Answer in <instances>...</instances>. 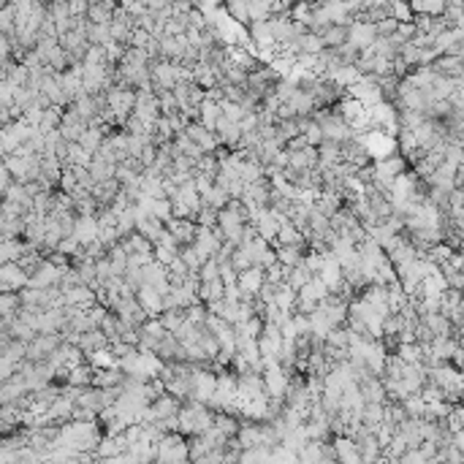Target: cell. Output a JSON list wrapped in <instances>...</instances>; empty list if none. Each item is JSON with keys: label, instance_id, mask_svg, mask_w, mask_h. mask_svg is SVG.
Instances as JSON below:
<instances>
[{"label": "cell", "instance_id": "obj_10", "mask_svg": "<svg viewBox=\"0 0 464 464\" xmlns=\"http://www.w3.org/2000/svg\"><path fill=\"white\" fill-rule=\"evenodd\" d=\"M198 252L204 255V258H215L220 248H223V239L215 234V228H209V225H198V234H196V242H193Z\"/></svg>", "mask_w": 464, "mask_h": 464}, {"label": "cell", "instance_id": "obj_32", "mask_svg": "<svg viewBox=\"0 0 464 464\" xmlns=\"http://www.w3.org/2000/svg\"><path fill=\"white\" fill-rule=\"evenodd\" d=\"M180 258L185 261L190 272H198V269L204 266V261H207V258L198 252V248H196V245H180Z\"/></svg>", "mask_w": 464, "mask_h": 464}, {"label": "cell", "instance_id": "obj_12", "mask_svg": "<svg viewBox=\"0 0 464 464\" xmlns=\"http://www.w3.org/2000/svg\"><path fill=\"white\" fill-rule=\"evenodd\" d=\"M182 404H185L182 397H174L171 391H166L163 397H157V399L150 404V410H153L155 421H160V418H171V415H177Z\"/></svg>", "mask_w": 464, "mask_h": 464}, {"label": "cell", "instance_id": "obj_43", "mask_svg": "<svg viewBox=\"0 0 464 464\" xmlns=\"http://www.w3.org/2000/svg\"><path fill=\"white\" fill-rule=\"evenodd\" d=\"M231 264H234L239 272H245V269H250V266H255V258H252L250 248H237L234 250V255H231Z\"/></svg>", "mask_w": 464, "mask_h": 464}, {"label": "cell", "instance_id": "obj_16", "mask_svg": "<svg viewBox=\"0 0 464 464\" xmlns=\"http://www.w3.org/2000/svg\"><path fill=\"white\" fill-rule=\"evenodd\" d=\"M120 190H123V182H120L117 177H112V180H103V182H95L93 196L98 198L101 207H112V201L117 198Z\"/></svg>", "mask_w": 464, "mask_h": 464}, {"label": "cell", "instance_id": "obj_33", "mask_svg": "<svg viewBox=\"0 0 464 464\" xmlns=\"http://www.w3.org/2000/svg\"><path fill=\"white\" fill-rule=\"evenodd\" d=\"M288 17H291L293 22H304L309 28V19H312V0H296V3H291Z\"/></svg>", "mask_w": 464, "mask_h": 464}, {"label": "cell", "instance_id": "obj_46", "mask_svg": "<svg viewBox=\"0 0 464 464\" xmlns=\"http://www.w3.org/2000/svg\"><path fill=\"white\" fill-rule=\"evenodd\" d=\"M150 38H153V33L144 31V28H136L133 35H130V46H141V49H144V46L150 44Z\"/></svg>", "mask_w": 464, "mask_h": 464}, {"label": "cell", "instance_id": "obj_4", "mask_svg": "<svg viewBox=\"0 0 464 464\" xmlns=\"http://www.w3.org/2000/svg\"><path fill=\"white\" fill-rule=\"evenodd\" d=\"M377 38H380V35H377V25H372V22L356 19V22L347 25V41L356 44L359 49H370V46H375Z\"/></svg>", "mask_w": 464, "mask_h": 464}, {"label": "cell", "instance_id": "obj_15", "mask_svg": "<svg viewBox=\"0 0 464 464\" xmlns=\"http://www.w3.org/2000/svg\"><path fill=\"white\" fill-rule=\"evenodd\" d=\"M76 345H79L85 353H93V350H101V347H109V345H112V340L106 337V332H103L101 326H95V329H90V332L79 334Z\"/></svg>", "mask_w": 464, "mask_h": 464}, {"label": "cell", "instance_id": "obj_22", "mask_svg": "<svg viewBox=\"0 0 464 464\" xmlns=\"http://www.w3.org/2000/svg\"><path fill=\"white\" fill-rule=\"evenodd\" d=\"M106 139H109V136L103 133V128H101V125H90V128H87V130L82 133L79 144H82V147H85L87 153H93V155H95V153H98V150H101V144H103Z\"/></svg>", "mask_w": 464, "mask_h": 464}, {"label": "cell", "instance_id": "obj_23", "mask_svg": "<svg viewBox=\"0 0 464 464\" xmlns=\"http://www.w3.org/2000/svg\"><path fill=\"white\" fill-rule=\"evenodd\" d=\"M87 361L93 364L95 370H109V367H117V364H120V359L114 356L112 345H109V347H101V350H93V353H87Z\"/></svg>", "mask_w": 464, "mask_h": 464}, {"label": "cell", "instance_id": "obj_29", "mask_svg": "<svg viewBox=\"0 0 464 464\" xmlns=\"http://www.w3.org/2000/svg\"><path fill=\"white\" fill-rule=\"evenodd\" d=\"M87 17H90V22H98V25H112V19H114V8L109 6V3H90V11H87Z\"/></svg>", "mask_w": 464, "mask_h": 464}, {"label": "cell", "instance_id": "obj_37", "mask_svg": "<svg viewBox=\"0 0 464 464\" xmlns=\"http://www.w3.org/2000/svg\"><path fill=\"white\" fill-rule=\"evenodd\" d=\"M231 60L239 62L242 68H248V71H252V68H258L261 65V60L252 55V52H248L245 46H231Z\"/></svg>", "mask_w": 464, "mask_h": 464}, {"label": "cell", "instance_id": "obj_3", "mask_svg": "<svg viewBox=\"0 0 464 464\" xmlns=\"http://www.w3.org/2000/svg\"><path fill=\"white\" fill-rule=\"evenodd\" d=\"M31 282V275L19 266V261H6L0 266V293L3 291H22Z\"/></svg>", "mask_w": 464, "mask_h": 464}, {"label": "cell", "instance_id": "obj_20", "mask_svg": "<svg viewBox=\"0 0 464 464\" xmlns=\"http://www.w3.org/2000/svg\"><path fill=\"white\" fill-rule=\"evenodd\" d=\"M361 421L370 427L372 432L380 429V424L386 421V402H367L361 410Z\"/></svg>", "mask_w": 464, "mask_h": 464}, {"label": "cell", "instance_id": "obj_17", "mask_svg": "<svg viewBox=\"0 0 464 464\" xmlns=\"http://www.w3.org/2000/svg\"><path fill=\"white\" fill-rule=\"evenodd\" d=\"M74 237H76L82 245H90L93 239H98V217L95 215H79L76 217Z\"/></svg>", "mask_w": 464, "mask_h": 464}, {"label": "cell", "instance_id": "obj_36", "mask_svg": "<svg viewBox=\"0 0 464 464\" xmlns=\"http://www.w3.org/2000/svg\"><path fill=\"white\" fill-rule=\"evenodd\" d=\"M228 201H231V193L225 190V187H220L215 182V187L204 196V204H209V207H215V209H223V207H228Z\"/></svg>", "mask_w": 464, "mask_h": 464}, {"label": "cell", "instance_id": "obj_30", "mask_svg": "<svg viewBox=\"0 0 464 464\" xmlns=\"http://www.w3.org/2000/svg\"><path fill=\"white\" fill-rule=\"evenodd\" d=\"M62 106H49L46 112H44V117H41V125H38V130L41 133H49V130H58L62 125Z\"/></svg>", "mask_w": 464, "mask_h": 464}, {"label": "cell", "instance_id": "obj_21", "mask_svg": "<svg viewBox=\"0 0 464 464\" xmlns=\"http://www.w3.org/2000/svg\"><path fill=\"white\" fill-rule=\"evenodd\" d=\"M198 120L207 125L209 130H217V123L223 120L220 101H215V98H204V103H201V117H198Z\"/></svg>", "mask_w": 464, "mask_h": 464}, {"label": "cell", "instance_id": "obj_2", "mask_svg": "<svg viewBox=\"0 0 464 464\" xmlns=\"http://www.w3.org/2000/svg\"><path fill=\"white\" fill-rule=\"evenodd\" d=\"M106 98H109V109L117 114V120H120V128L125 125V120L133 114V109H136V98L139 93L136 90H130V87H120V85H114V87H109L106 90Z\"/></svg>", "mask_w": 464, "mask_h": 464}, {"label": "cell", "instance_id": "obj_13", "mask_svg": "<svg viewBox=\"0 0 464 464\" xmlns=\"http://www.w3.org/2000/svg\"><path fill=\"white\" fill-rule=\"evenodd\" d=\"M288 155H291V163H288V166H293V169H299V171L315 169L318 160H320V153H318L315 144H307L304 150H293V153H288Z\"/></svg>", "mask_w": 464, "mask_h": 464}, {"label": "cell", "instance_id": "obj_14", "mask_svg": "<svg viewBox=\"0 0 464 464\" xmlns=\"http://www.w3.org/2000/svg\"><path fill=\"white\" fill-rule=\"evenodd\" d=\"M136 231L139 234H144L150 242H157L160 239V234L166 231V220H160L157 215H144V217H136Z\"/></svg>", "mask_w": 464, "mask_h": 464}, {"label": "cell", "instance_id": "obj_35", "mask_svg": "<svg viewBox=\"0 0 464 464\" xmlns=\"http://www.w3.org/2000/svg\"><path fill=\"white\" fill-rule=\"evenodd\" d=\"M312 277H315V275L309 272V266H307V264H304V261H302V264L291 266V275H288V282H291V285H293L296 291H302V288H304V285H307V282H309V280H312Z\"/></svg>", "mask_w": 464, "mask_h": 464}, {"label": "cell", "instance_id": "obj_5", "mask_svg": "<svg viewBox=\"0 0 464 464\" xmlns=\"http://www.w3.org/2000/svg\"><path fill=\"white\" fill-rule=\"evenodd\" d=\"M60 280H62L60 266H55L49 258H44L41 266L31 275V282H28V285H31V288H49V285H60Z\"/></svg>", "mask_w": 464, "mask_h": 464}, {"label": "cell", "instance_id": "obj_38", "mask_svg": "<svg viewBox=\"0 0 464 464\" xmlns=\"http://www.w3.org/2000/svg\"><path fill=\"white\" fill-rule=\"evenodd\" d=\"M242 462H272V448L269 445H250L242 451Z\"/></svg>", "mask_w": 464, "mask_h": 464}, {"label": "cell", "instance_id": "obj_25", "mask_svg": "<svg viewBox=\"0 0 464 464\" xmlns=\"http://www.w3.org/2000/svg\"><path fill=\"white\" fill-rule=\"evenodd\" d=\"M90 174L95 177V182L112 180V177H117V163H109V160H103V157L93 155V163H90Z\"/></svg>", "mask_w": 464, "mask_h": 464}, {"label": "cell", "instance_id": "obj_39", "mask_svg": "<svg viewBox=\"0 0 464 464\" xmlns=\"http://www.w3.org/2000/svg\"><path fill=\"white\" fill-rule=\"evenodd\" d=\"M157 101H160V112H163V117H171V114L180 112V101H177L174 90H160V93H157Z\"/></svg>", "mask_w": 464, "mask_h": 464}, {"label": "cell", "instance_id": "obj_24", "mask_svg": "<svg viewBox=\"0 0 464 464\" xmlns=\"http://www.w3.org/2000/svg\"><path fill=\"white\" fill-rule=\"evenodd\" d=\"M329 76H332L334 82H340L342 87H347V90H350V87H353V85L364 76V74L359 71V65H340V68H334Z\"/></svg>", "mask_w": 464, "mask_h": 464}, {"label": "cell", "instance_id": "obj_41", "mask_svg": "<svg viewBox=\"0 0 464 464\" xmlns=\"http://www.w3.org/2000/svg\"><path fill=\"white\" fill-rule=\"evenodd\" d=\"M220 109H223V117H228V120H234V123H242V120H245V114H248L242 103L228 101V98H223V101H220Z\"/></svg>", "mask_w": 464, "mask_h": 464}, {"label": "cell", "instance_id": "obj_48", "mask_svg": "<svg viewBox=\"0 0 464 464\" xmlns=\"http://www.w3.org/2000/svg\"><path fill=\"white\" fill-rule=\"evenodd\" d=\"M307 144H309L307 136H304V133H299V136H293V139L285 144V150H288V153H293V150H304Z\"/></svg>", "mask_w": 464, "mask_h": 464}, {"label": "cell", "instance_id": "obj_40", "mask_svg": "<svg viewBox=\"0 0 464 464\" xmlns=\"http://www.w3.org/2000/svg\"><path fill=\"white\" fill-rule=\"evenodd\" d=\"M166 269H169V280H171V285H182V282H185V277L190 275L187 264L182 261V258H180V255H177V258H174V261H171Z\"/></svg>", "mask_w": 464, "mask_h": 464}, {"label": "cell", "instance_id": "obj_42", "mask_svg": "<svg viewBox=\"0 0 464 464\" xmlns=\"http://www.w3.org/2000/svg\"><path fill=\"white\" fill-rule=\"evenodd\" d=\"M391 17H394L397 22H413V19H415V11H413V6H410L407 0H391Z\"/></svg>", "mask_w": 464, "mask_h": 464}, {"label": "cell", "instance_id": "obj_44", "mask_svg": "<svg viewBox=\"0 0 464 464\" xmlns=\"http://www.w3.org/2000/svg\"><path fill=\"white\" fill-rule=\"evenodd\" d=\"M397 31H399V22H397L394 17H386L383 22H377V35H380V38H391Z\"/></svg>", "mask_w": 464, "mask_h": 464}, {"label": "cell", "instance_id": "obj_8", "mask_svg": "<svg viewBox=\"0 0 464 464\" xmlns=\"http://www.w3.org/2000/svg\"><path fill=\"white\" fill-rule=\"evenodd\" d=\"M166 228L180 239V245H193L196 234H198V223L190 217H171V220H166Z\"/></svg>", "mask_w": 464, "mask_h": 464}, {"label": "cell", "instance_id": "obj_28", "mask_svg": "<svg viewBox=\"0 0 464 464\" xmlns=\"http://www.w3.org/2000/svg\"><path fill=\"white\" fill-rule=\"evenodd\" d=\"M320 35L329 49H337L342 44H347V25H329L326 31H320Z\"/></svg>", "mask_w": 464, "mask_h": 464}, {"label": "cell", "instance_id": "obj_11", "mask_svg": "<svg viewBox=\"0 0 464 464\" xmlns=\"http://www.w3.org/2000/svg\"><path fill=\"white\" fill-rule=\"evenodd\" d=\"M264 282H266V269L264 266H250L245 272H239V288L245 291V296H258Z\"/></svg>", "mask_w": 464, "mask_h": 464}, {"label": "cell", "instance_id": "obj_31", "mask_svg": "<svg viewBox=\"0 0 464 464\" xmlns=\"http://www.w3.org/2000/svg\"><path fill=\"white\" fill-rule=\"evenodd\" d=\"M87 38H90V44H101V46H109V44H112V25H98V22H87Z\"/></svg>", "mask_w": 464, "mask_h": 464}, {"label": "cell", "instance_id": "obj_27", "mask_svg": "<svg viewBox=\"0 0 464 464\" xmlns=\"http://www.w3.org/2000/svg\"><path fill=\"white\" fill-rule=\"evenodd\" d=\"M157 318H160V323H163L169 332H177V329L187 320V312H185V307H169V309H163Z\"/></svg>", "mask_w": 464, "mask_h": 464}, {"label": "cell", "instance_id": "obj_1", "mask_svg": "<svg viewBox=\"0 0 464 464\" xmlns=\"http://www.w3.org/2000/svg\"><path fill=\"white\" fill-rule=\"evenodd\" d=\"M177 82H182V65L180 62H171L166 58L153 62V90L160 93V90H174Z\"/></svg>", "mask_w": 464, "mask_h": 464}, {"label": "cell", "instance_id": "obj_47", "mask_svg": "<svg viewBox=\"0 0 464 464\" xmlns=\"http://www.w3.org/2000/svg\"><path fill=\"white\" fill-rule=\"evenodd\" d=\"M177 255H180V252H177V250H171V248H163V245H155V258H157V261H160V264H166V266H169V264H171V261H174V258H177Z\"/></svg>", "mask_w": 464, "mask_h": 464}, {"label": "cell", "instance_id": "obj_26", "mask_svg": "<svg viewBox=\"0 0 464 464\" xmlns=\"http://www.w3.org/2000/svg\"><path fill=\"white\" fill-rule=\"evenodd\" d=\"M174 144H177V150H180L182 155H190V157H196V160H201V157L207 155L201 144H196V141L187 136V130H180V133L174 136Z\"/></svg>", "mask_w": 464, "mask_h": 464}, {"label": "cell", "instance_id": "obj_9", "mask_svg": "<svg viewBox=\"0 0 464 464\" xmlns=\"http://www.w3.org/2000/svg\"><path fill=\"white\" fill-rule=\"evenodd\" d=\"M136 299H139V304L147 309V315L150 318H157L163 309H166V304H163V293L157 291V288H153V285H139V291H136Z\"/></svg>", "mask_w": 464, "mask_h": 464}, {"label": "cell", "instance_id": "obj_19", "mask_svg": "<svg viewBox=\"0 0 464 464\" xmlns=\"http://www.w3.org/2000/svg\"><path fill=\"white\" fill-rule=\"evenodd\" d=\"M334 445H337V456L340 462H361V454H359V445L350 434H334Z\"/></svg>", "mask_w": 464, "mask_h": 464}, {"label": "cell", "instance_id": "obj_45", "mask_svg": "<svg viewBox=\"0 0 464 464\" xmlns=\"http://www.w3.org/2000/svg\"><path fill=\"white\" fill-rule=\"evenodd\" d=\"M304 136H307V141H309V144H315V147H318V144H320V141L326 139V133H323V128H320V125L315 123V117H312V123L307 125V130H304Z\"/></svg>", "mask_w": 464, "mask_h": 464}, {"label": "cell", "instance_id": "obj_18", "mask_svg": "<svg viewBox=\"0 0 464 464\" xmlns=\"http://www.w3.org/2000/svg\"><path fill=\"white\" fill-rule=\"evenodd\" d=\"M223 8H225V14H228L237 25H242V28H250V25H252L248 0H223Z\"/></svg>", "mask_w": 464, "mask_h": 464}, {"label": "cell", "instance_id": "obj_7", "mask_svg": "<svg viewBox=\"0 0 464 464\" xmlns=\"http://www.w3.org/2000/svg\"><path fill=\"white\" fill-rule=\"evenodd\" d=\"M248 33H250L252 46L261 49V52H272V49L277 46L275 31H272V22H269V19H266V22H252V25L248 28Z\"/></svg>", "mask_w": 464, "mask_h": 464}, {"label": "cell", "instance_id": "obj_34", "mask_svg": "<svg viewBox=\"0 0 464 464\" xmlns=\"http://www.w3.org/2000/svg\"><path fill=\"white\" fill-rule=\"evenodd\" d=\"M415 14H432V17H440L448 6V0H413L410 3Z\"/></svg>", "mask_w": 464, "mask_h": 464}, {"label": "cell", "instance_id": "obj_6", "mask_svg": "<svg viewBox=\"0 0 464 464\" xmlns=\"http://www.w3.org/2000/svg\"><path fill=\"white\" fill-rule=\"evenodd\" d=\"M187 46H193L190 41H187V35L182 33V35H160V55L166 58V60L171 62H180L182 58H185Z\"/></svg>", "mask_w": 464, "mask_h": 464}]
</instances>
